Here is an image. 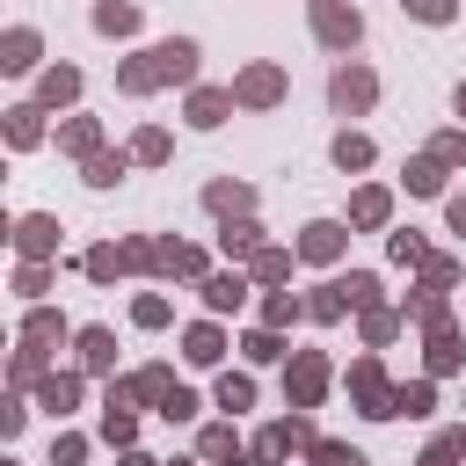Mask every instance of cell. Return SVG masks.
Segmentation results:
<instances>
[{"label": "cell", "mask_w": 466, "mask_h": 466, "mask_svg": "<svg viewBox=\"0 0 466 466\" xmlns=\"http://www.w3.org/2000/svg\"><path fill=\"white\" fill-rule=\"evenodd\" d=\"M138 160H131V146H109V153H95L87 167H80V182L95 189V197H109V189H124V175H131Z\"/></svg>", "instance_id": "f1b7e54d"}, {"label": "cell", "mask_w": 466, "mask_h": 466, "mask_svg": "<svg viewBox=\"0 0 466 466\" xmlns=\"http://www.w3.org/2000/svg\"><path fill=\"white\" fill-rule=\"evenodd\" d=\"M459 459H466V422L459 430H430V444H422L415 466H459Z\"/></svg>", "instance_id": "f6af8a7d"}, {"label": "cell", "mask_w": 466, "mask_h": 466, "mask_svg": "<svg viewBox=\"0 0 466 466\" xmlns=\"http://www.w3.org/2000/svg\"><path fill=\"white\" fill-rule=\"evenodd\" d=\"M211 248L226 255V269H248V262H255V255L269 248V233H262L255 218H226V226L211 233Z\"/></svg>", "instance_id": "cb8c5ba5"}, {"label": "cell", "mask_w": 466, "mask_h": 466, "mask_svg": "<svg viewBox=\"0 0 466 466\" xmlns=\"http://www.w3.org/2000/svg\"><path fill=\"white\" fill-rule=\"evenodd\" d=\"M167 320H175V299H167V291H138V299H131V328H146V335H160Z\"/></svg>", "instance_id": "ee69618b"}, {"label": "cell", "mask_w": 466, "mask_h": 466, "mask_svg": "<svg viewBox=\"0 0 466 466\" xmlns=\"http://www.w3.org/2000/svg\"><path fill=\"white\" fill-rule=\"evenodd\" d=\"M313 444H320V430H313V415H299V408H291V415H277V422H262V430L248 437V451H255L262 466H284V459H306Z\"/></svg>", "instance_id": "3957f363"}, {"label": "cell", "mask_w": 466, "mask_h": 466, "mask_svg": "<svg viewBox=\"0 0 466 466\" xmlns=\"http://www.w3.org/2000/svg\"><path fill=\"white\" fill-rule=\"evenodd\" d=\"M44 116H51L44 102H7V109H0V138H7V153H36V146L51 138Z\"/></svg>", "instance_id": "30bf717a"}, {"label": "cell", "mask_w": 466, "mask_h": 466, "mask_svg": "<svg viewBox=\"0 0 466 466\" xmlns=\"http://www.w3.org/2000/svg\"><path fill=\"white\" fill-rule=\"evenodd\" d=\"M291 248H299V262H313V269H335V262L350 255V218H306Z\"/></svg>", "instance_id": "ba28073f"}, {"label": "cell", "mask_w": 466, "mask_h": 466, "mask_svg": "<svg viewBox=\"0 0 466 466\" xmlns=\"http://www.w3.org/2000/svg\"><path fill=\"white\" fill-rule=\"evenodd\" d=\"M51 466H87V437L58 422V430H51Z\"/></svg>", "instance_id": "f5cc1de1"}, {"label": "cell", "mask_w": 466, "mask_h": 466, "mask_svg": "<svg viewBox=\"0 0 466 466\" xmlns=\"http://www.w3.org/2000/svg\"><path fill=\"white\" fill-rule=\"evenodd\" d=\"M233 109H240V102H233V87H211V80H197V87L182 95V116H189V131H218Z\"/></svg>", "instance_id": "44dd1931"}, {"label": "cell", "mask_w": 466, "mask_h": 466, "mask_svg": "<svg viewBox=\"0 0 466 466\" xmlns=\"http://www.w3.org/2000/svg\"><path fill=\"white\" fill-rule=\"evenodd\" d=\"M248 291H255V277H248V269H211V277L197 284V299H204V313H211V320L240 313V306H248Z\"/></svg>", "instance_id": "9a60e30c"}, {"label": "cell", "mask_w": 466, "mask_h": 466, "mask_svg": "<svg viewBox=\"0 0 466 466\" xmlns=\"http://www.w3.org/2000/svg\"><path fill=\"white\" fill-rule=\"evenodd\" d=\"M167 466H204V459H167Z\"/></svg>", "instance_id": "94428289"}, {"label": "cell", "mask_w": 466, "mask_h": 466, "mask_svg": "<svg viewBox=\"0 0 466 466\" xmlns=\"http://www.w3.org/2000/svg\"><path fill=\"white\" fill-rule=\"evenodd\" d=\"M80 393H87V371H80V364H58V371H44V386H36V408H44L51 422H66V415L80 408Z\"/></svg>", "instance_id": "ac0fdd59"}, {"label": "cell", "mask_w": 466, "mask_h": 466, "mask_svg": "<svg viewBox=\"0 0 466 466\" xmlns=\"http://www.w3.org/2000/svg\"><path fill=\"white\" fill-rule=\"evenodd\" d=\"M51 138H58V153H66V160H80V167H87L95 153H109L102 116H80V109H73V116H58V131H51Z\"/></svg>", "instance_id": "7402d4cb"}, {"label": "cell", "mask_w": 466, "mask_h": 466, "mask_svg": "<svg viewBox=\"0 0 466 466\" xmlns=\"http://www.w3.org/2000/svg\"><path fill=\"white\" fill-rule=\"evenodd\" d=\"M44 371H58L51 350H44V342H15V357H7V393H36Z\"/></svg>", "instance_id": "83f0119b"}, {"label": "cell", "mask_w": 466, "mask_h": 466, "mask_svg": "<svg viewBox=\"0 0 466 466\" xmlns=\"http://www.w3.org/2000/svg\"><path fill=\"white\" fill-rule=\"evenodd\" d=\"M306 7H313V0H306Z\"/></svg>", "instance_id": "e7e4bbea"}, {"label": "cell", "mask_w": 466, "mask_h": 466, "mask_svg": "<svg viewBox=\"0 0 466 466\" xmlns=\"http://www.w3.org/2000/svg\"><path fill=\"white\" fill-rule=\"evenodd\" d=\"M226 350H233V342H226V328H218L211 313L182 328V364H197V371H218V364H226Z\"/></svg>", "instance_id": "d4e9b609"}, {"label": "cell", "mask_w": 466, "mask_h": 466, "mask_svg": "<svg viewBox=\"0 0 466 466\" xmlns=\"http://www.w3.org/2000/svg\"><path fill=\"white\" fill-rule=\"evenodd\" d=\"M459 277H466V269H459V255H430V262L415 269V291H437V299H451V291H459Z\"/></svg>", "instance_id": "7bdbcfd3"}, {"label": "cell", "mask_w": 466, "mask_h": 466, "mask_svg": "<svg viewBox=\"0 0 466 466\" xmlns=\"http://www.w3.org/2000/svg\"><path fill=\"white\" fill-rule=\"evenodd\" d=\"M22 422H29V400H22V393H7V400H0V437L15 444V437H22Z\"/></svg>", "instance_id": "11a10c76"}, {"label": "cell", "mask_w": 466, "mask_h": 466, "mask_svg": "<svg viewBox=\"0 0 466 466\" xmlns=\"http://www.w3.org/2000/svg\"><path fill=\"white\" fill-rule=\"evenodd\" d=\"M430 255H437V248H430L415 226H393V233H386V262H400V269H422Z\"/></svg>", "instance_id": "b9f144b4"}, {"label": "cell", "mask_w": 466, "mask_h": 466, "mask_svg": "<svg viewBox=\"0 0 466 466\" xmlns=\"http://www.w3.org/2000/svg\"><path fill=\"white\" fill-rule=\"evenodd\" d=\"M218 226L226 218H255V182H240V175H218V182H204V197H197Z\"/></svg>", "instance_id": "603a6c76"}, {"label": "cell", "mask_w": 466, "mask_h": 466, "mask_svg": "<svg viewBox=\"0 0 466 466\" xmlns=\"http://www.w3.org/2000/svg\"><path fill=\"white\" fill-rule=\"evenodd\" d=\"M29 102H44L51 116H73V109H80V66L51 58V66L36 73V95H29Z\"/></svg>", "instance_id": "4fadbf2b"}, {"label": "cell", "mask_w": 466, "mask_h": 466, "mask_svg": "<svg viewBox=\"0 0 466 466\" xmlns=\"http://www.w3.org/2000/svg\"><path fill=\"white\" fill-rule=\"evenodd\" d=\"M451 116H466V80H459V87H451Z\"/></svg>", "instance_id": "680465c9"}, {"label": "cell", "mask_w": 466, "mask_h": 466, "mask_svg": "<svg viewBox=\"0 0 466 466\" xmlns=\"http://www.w3.org/2000/svg\"><path fill=\"white\" fill-rule=\"evenodd\" d=\"M116 248H124V269H131V277H153V255H160V233H124Z\"/></svg>", "instance_id": "7dc6e473"}, {"label": "cell", "mask_w": 466, "mask_h": 466, "mask_svg": "<svg viewBox=\"0 0 466 466\" xmlns=\"http://www.w3.org/2000/svg\"><path fill=\"white\" fill-rule=\"evenodd\" d=\"M459 371H466V335H459V320H444L422 335V379H459Z\"/></svg>", "instance_id": "8fae6325"}, {"label": "cell", "mask_w": 466, "mask_h": 466, "mask_svg": "<svg viewBox=\"0 0 466 466\" xmlns=\"http://www.w3.org/2000/svg\"><path fill=\"white\" fill-rule=\"evenodd\" d=\"M371 102H379V73H371L364 58H335V73H328V109H335V116H371Z\"/></svg>", "instance_id": "8992f818"}, {"label": "cell", "mask_w": 466, "mask_h": 466, "mask_svg": "<svg viewBox=\"0 0 466 466\" xmlns=\"http://www.w3.org/2000/svg\"><path fill=\"white\" fill-rule=\"evenodd\" d=\"M400 335H408V313H400V306H364V313H357V342H364V350H393Z\"/></svg>", "instance_id": "4316f807"}, {"label": "cell", "mask_w": 466, "mask_h": 466, "mask_svg": "<svg viewBox=\"0 0 466 466\" xmlns=\"http://www.w3.org/2000/svg\"><path fill=\"white\" fill-rule=\"evenodd\" d=\"M400 15L422 22V29H451L459 22V0H400Z\"/></svg>", "instance_id": "f907efd6"}, {"label": "cell", "mask_w": 466, "mask_h": 466, "mask_svg": "<svg viewBox=\"0 0 466 466\" xmlns=\"http://www.w3.org/2000/svg\"><path fill=\"white\" fill-rule=\"evenodd\" d=\"M306 466H371L357 444H342V437H320L313 451H306Z\"/></svg>", "instance_id": "816d5d0a"}, {"label": "cell", "mask_w": 466, "mask_h": 466, "mask_svg": "<svg viewBox=\"0 0 466 466\" xmlns=\"http://www.w3.org/2000/svg\"><path fill=\"white\" fill-rule=\"evenodd\" d=\"M51 284H58V262H15V277H7V291H15L22 306H44Z\"/></svg>", "instance_id": "d6a6232c"}, {"label": "cell", "mask_w": 466, "mask_h": 466, "mask_svg": "<svg viewBox=\"0 0 466 466\" xmlns=\"http://www.w3.org/2000/svg\"><path fill=\"white\" fill-rule=\"evenodd\" d=\"M328 160H335L342 175H364V167L379 160V146H371L364 131H335V146H328Z\"/></svg>", "instance_id": "e575fe53"}, {"label": "cell", "mask_w": 466, "mask_h": 466, "mask_svg": "<svg viewBox=\"0 0 466 466\" xmlns=\"http://www.w3.org/2000/svg\"><path fill=\"white\" fill-rule=\"evenodd\" d=\"M7 466H22V459H7Z\"/></svg>", "instance_id": "6125c7cd"}, {"label": "cell", "mask_w": 466, "mask_h": 466, "mask_svg": "<svg viewBox=\"0 0 466 466\" xmlns=\"http://www.w3.org/2000/svg\"><path fill=\"white\" fill-rule=\"evenodd\" d=\"M116 466H167V459H153V451H138V444H131V451H124Z\"/></svg>", "instance_id": "6f0895ef"}, {"label": "cell", "mask_w": 466, "mask_h": 466, "mask_svg": "<svg viewBox=\"0 0 466 466\" xmlns=\"http://www.w3.org/2000/svg\"><path fill=\"white\" fill-rule=\"evenodd\" d=\"M226 87H233V102H240V109H255V116H262V109H284V95H291V73H284L277 58H248V66L226 80Z\"/></svg>", "instance_id": "5b68a950"}, {"label": "cell", "mask_w": 466, "mask_h": 466, "mask_svg": "<svg viewBox=\"0 0 466 466\" xmlns=\"http://www.w3.org/2000/svg\"><path fill=\"white\" fill-rule=\"evenodd\" d=\"M197 415H204V400H197L189 386H175V393H167V408H160V422H197Z\"/></svg>", "instance_id": "db71d44e"}, {"label": "cell", "mask_w": 466, "mask_h": 466, "mask_svg": "<svg viewBox=\"0 0 466 466\" xmlns=\"http://www.w3.org/2000/svg\"><path fill=\"white\" fill-rule=\"evenodd\" d=\"M80 277H87V284H116V277H131V269H124V248H116V240H95V248L80 255Z\"/></svg>", "instance_id": "d590c367"}, {"label": "cell", "mask_w": 466, "mask_h": 466, "mask_svg": "<svg viewBox=\"0 0 466 466\" xmlns=\"http://www.w3.org/2000/svg\"><path fill=\"white\" fill-rule=\"evenodd\" d=\"M153 51H160L167 87H182V95H189V87H197V73H204V44H197V36H160Z\"/></svg>", "instance_id": "d6986e66"}, {"label": "cell", "mask_w": 466, "mask_h": 466, "mask_svg": "<svg viewBox=\"0 0 466 466\" xmlns=\"http://www.w3.org/2000/svg\"><path fill=\"white\" fill-rule=\"evenodd\" d=\"M393 415H408V422H430V415H437V379H400V393H393Z\"/></svg>", "instance_id": "ab89813d"}, {"label": "cell", "mask_w": 466, "mask_h": 466, "mask_svg": "<svg viewBox=\"0 0 466 466\" xmlns=\"http://www.w3.org/2000/svg\"><path fill=\"white\" fill-rule=\"evenodd\" d=\"M87 22H95V36L131 44V36L146 29V7H138V0H95V7H87Z\"/></svg>", "instance_id": "484cf974"}, {"label": "cell", "mask_w": 466, "mask_h": 466, "mask_svg": "<svg viewBox=\"0 0 466 466\" xmlns=\"http://www.w3.org/2000/svg\"><path fill=\"white\" fill-rule=\"evenodd\" d=\"M73 364H80L87 379H116V328L87 320V328L73 335Z\"/></svg>", "instance_id": "e0dca14e"}, {"label": "cell", "mask_w": 466, "mask_h": 466, "mask_svg": "<svg viewBox=\"0 0 466 466\" xmlns=\"http://www.w3.org/2000/svg\"><path fill=\"white\" fill-rule=\"evenodd\" d=\"M291 269H299V248H284V240H269L255 262H248V277H255V291H284L291 284Z\"/></svg>", "instance_id": "f546056e"}, {"label": "cell", "mask_w": 466, "mask_h": 466, "mask_svg": "<svg viewBox=\"0 0 466 466\" xmlns=\"http://www.w3.org/2000/svg\"><path fill=\"white\" fill-rule=\"evenodd\" d=\"M58 211H15L7 218V240H15V262H58Z\"/></svg>", "instance_id": "52a82bcc"}, {"label": "cell", "mask_w": 466, "mask_h": 466, "mask_svg": "<svg viewBox=\"0 0 466 466\" xmlns=\"http://www.w3.org/2000/svg\"><path fill=\"white\" fill-rule=\"evenodd\" d=\"M335 364H328V350H291V364H284V408H299V415H313L328 393H335Z\"/></svg>", "instance_id": "7a4b0ae2"}, {"label": "cell", "mask_w": 466, "mask_h": 466, "mask_svg": "<svg viewBox=\"0 0 466 466\" xmlns=\"http://www.w3.org/2000/svg\"><path fill=\"white\" fill-rule=\"evenodd\" d=\"M233 350H240L248 364H291V342H284L277 328H248V335H240Z\"/></svg>", "instance_id": "f35d334b"}, {"label": "cell", "mask_w": 466, "mask_h": 466, "mask_svg": "<svg viewBox=\"0 0 466 466\" xmlns=\"http://www.w3.org/2000/svg\"><path fill=\"white\" fill-rule=\"evenodd\" d=\"M335 284H342V299H350V313H364V306H386V299H379V277H371V269H342Z\"/></svg>", "instance_id": "c3c4849f"}, {"label": "cell", "mask_w": 466, "mask_h": 466, "mask_svg": "<svg viewBox=\"0 0 466 466\" xmlns=\"http://www.w3.org/2000/svg\"><path fill=\"white\" fill-rule=\"evenodd\" d=\"M248 444H240V430H233V415H218V422H204L197 430V459L204 466H226V459H240Z\"/></svg>", "instance_id": "1f68e13d"}, {"label": "cell", "mask_w": 466, "mask_h": 466, "mask_svg": "<svg viewBox=\"0 0 466 466\" xmlns=\"http://www.w3.org/2000/svg\"><path fill=\"white\" fill-rule=\"evenodd\" d=\"M211 408L248 415V408H255V371H218V379H211Z\"/></svg>", "instance_id": "836d02e7"}, {"label": "cell", "mask_w": 466, "mask_h": 466, "mask_svg": "<svg viewBox=\"0 0 466 466\" xmlns=\"http://www.w3.org/2000/svg\"><path fill=\"white\" fill-rule=\"evenodd\" d=\"M226 466H262V459H255V451H240V459H226Z\"/></svg>", "instance_id": "91938a15"}, {"label": "cell", "mask_w": 466, "mask_h": 466, "mask_svg": "<svg viewBox=\"0 0 466 466\" xmlns=\"http://www.w3.org/2000/svg\"><path fill=\"white\" fill-rule=\"evenodd\" d=\"M131 160H138V167H167V160H175V138H167L160 124H138V131H131Z\"/></svg>", "instance_id": "60d3db41"}, {"label": "cell", "mask_w": 466, "mask_h": 466, "mask_svg": "<svg viewBox=\"0 0 466 466\" xmlns=\"http://www.w3.org/2000/svg\"><path fill=\"white\" fill-rule=\"evenodd\" d=\"M0 73H44V29H29V22H7L0 29Z\"/></svg>", "instance_id": "7c38bea8"}, {"label": "cell", "mask_w": 466, "mask_h": 466, "mask_svg": "<svg viewBox=\"0 0 466 466\" xmlns=\"http://www.w3.org/2000/svg\"><path fill=\"white\" fill-rule=\"evenodd\" d=\"M342 313H350V299H342V284H335V277H320V284L306 291V320H313V328H335Z\"/></svg>", "instance_id": "8d00e7d4"}, {"label": "cell", "mask_w": 466, "mask_h": 466, "mask_svg": "<svg viewBox=\"0 0 466 466\" xmlns=\"http://www.w3.org/2000/svg\"><path fill=\"white\" fill-rule=\"evenodd\" d=\"M444 182H451V167H437L430 153H408V160H400V189H408V197H451Z\"/></svg>", "instance_id": "4dcf8cb0"}, {"label": "cell", "mask_w": 466, "mask_h": 466, "mask_svg": "<svg viewBox=\"0 0 466 466\" xmlns=\"http://www.w3.org/2000/svg\"><path fill=\"white\" fill-rule=\"evenodd\" d=\"M350 233H393V189L386 182H357L350 189Z\"/></svg>", "instance_id": "5bb4252c"}, {"label": "cell", "mask_w": 466, "mask_h": 466, "mask_svg": "<svg viewBox=\"0 0 466 466\" xmlns=\"http://www.w3.org/2000/svg\"><path fill=\"white\" fill-rule=\"evenodd\" d=\"M306 29H313L320 51L350 58V51L364 44V7H350V0H313V7H306Z\"/></svg>", "instance_id": "277c9868"}, {"label": "cell", "mask_w": 466, "mask_h": 466, "mask_svg": "<svg viewBox=\"0 0 466 466\" xmlns=\"http://www.w3.org/2000/svg\"><path fill=\"white\" fill-rule=\"evenodd\" d=\"M73 335H80V328L66 320V306H51V299H44V306H22V328H15V342H44V350H66Z\"/></svg>", "instance_id": "2e32d148"}, {"label": "cell", "mask_w": 466, "mask_h": 466, "mask_svg": "<svg viewBox=\"0 0 466 466\" xmlns=\"http://www.w3.org/2000/svg\"><path fill=\"white\" fill-rule=\"evenodd\" d=\"M160 87H167V73H160V51H153V44L131 51V58H116V95L146 102V95H160Z\"/></svg>", "instance_id": "ffe728a7"}, {"label": "cell", "mask_w": 466, "mask_h": 466, "mask_svg": "<svg viewBox=\"0 0 466 466\" xmlns=\"http://www.w3.org/2000/svg\"><path fill=\"white\" fill-rule=\"evenodd\" d=\"M102 444L131 451V444H138V408H102Z\"/></svg>", "instance_id": "681fc988"}, {"label": "cell", "mask_w": 466, "mask_h": 466, "mask_svg": "<svg viewBox=\"0 0 466 466\" xmlns=\"http://www.w3.org/2000/svg\"><path fill=\"white\" fill-rule=\"evenodd\" d=\"M444 226L466 240V189H451V197H444Z\"/></svg>", "instance_id": "9f6ffc18"}, {"label": "cell", "mask_w": 466, "mask_h": 466, "mask_svg": "<svg viewBox=\"0 0 466 466\" xmlns=\"http://www.w3.org/2000/svg\"><path fill=\"white\" fill-rule=\"evenodd\" d=\"M153 277H160V284H204V277H211V255H204L197 240H175V233H160Z\"/></svg>", "instance_id": "9c48e42d"}, {"label": "cell", "mask_w": 466, "mask_h": 466, "mask_svg": "<svg viewBox=\"0 0 466 466\" xmlns=\"http://www.w3.org/2000/svg\"><path fill=\"white\" fill-rule=\"evenodd\" d=\"M422 153H430L437 167H451V175H459V167H466V124H444V131H437Z\"/></svg>", "instance_id": "bcb514c9"}, {"label": "cell", "mask_w": 466, "mask_h": 466, "mask_svg": "<svg viewBox=\"0 0 466 466\" xmlns=\"http://www.w3.org/2000/svg\"><path fill=\"white\" fill-rule=\"evenodd\" d=\"M350 7H357V0H350Z\"/></svg>", "instance_id": "be15d7a7"}, {"label": "cell", "mask_w": 466, "mask_h": 466, "mask_svg": "<svg viewBox=\"0 0 466 466\" xmlns=\"http://www.w3.org/2000/svg\"><path fill=\"white\" fill-rule=\"evenodd\" d=\"M342 393H350V408L364 415V422H400L393 415V379H386V357L379 350H364V357H350V371H342Z\"/></svg>", "instance_id": "6da1fadb"}, {"label": "cell", "mask_w": 466, "mask_h": 466, "mask_svg": "<svg viewBox=\"0 0 466 466\" xmlns=\"http://www.w3.org/2000/svg\"><path fill=\"white\" fill-rule=\"evenodd\" d=\"M299 320H306V299H299V291H262V320H255V328H277V335H291Z\"/></svg>", "instance_id": "74e56055"}]
</instances>
